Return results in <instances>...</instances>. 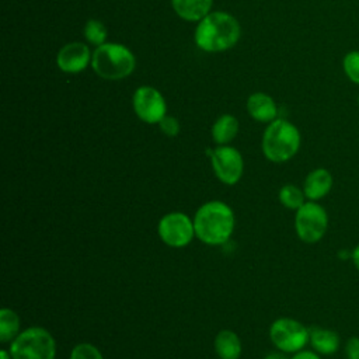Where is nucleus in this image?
Instances as JSON below:
<instances>
[{
  "instance_id": "f257e3e1",
  "label": "nucleus",
  "mask_w": 359,
  "mask_h": 359,
  "mask_svg": "<svg viewBox=\"0 0 359 359\" xmlns=\"http://www.w3.org/2000/svg\"><path fill=\"white\" fill-rule=\"evenodd\" d=\"M240 32V24L231 14L213 11L198 22L195 43L205 52H223L237 43Z\"/></svg>"
},
{
  "instance_id": "f03ea898",
  "label": "nucleus",
  "mask_w": 359,
  "mask_h": 359,
  "mask_svg": "<svg viewBox=\"0 0 359 359\" xmlns=\"http://www.w3.org/2000/svg\"><path fill=\"white\" fill-rule=\"evenodd\" d=\"M195 236L209 245L224 244L234 230V213L222 201L202 205L194 216Z\"/></svg>"
},
{
  "instance_id": "7ed1b4c3",
  "label": "nucleus",
  "mask_w": 359,
  "mask_h": 359,
  "mask_svg": "<svg viewBox=\"0 0 359 359\" xmlns=\"http://www.w3.org/2000/svg\"><path fill=\"white\" fill-rule=\"evenodd\" d=\"M299 129L286 119L269 122L262 136V151L272 163H285L294 157L300 149Z\"/></svg>"
},
{
  "instance_id": "20e7f679",
  "label": "nucleus",
  "mask_w": 359,
  "mask_h": 359,
  "mask_svg": "<svg viewBox=\"0 0 359 359\" xmlns=\"http://www.w3.org/2000/svg\"><path fill=\"white\" fill-rule=\"evenodd\" d=\"M94 72L105 80H121L132 74L136 66L133 53L121 43H102L91 57Z\"/></svg>"
},
{
  "instance_id": "39448f33",
  "label": "nucleus",
  "mask_w": 359,
  "mask_h": 359,
  "mask_svg": "<svg viewBox=\"0 0 359 359\" xmlns=\"http://www.w3.org/2000/svg\"><path fill=\"white\" fill-rule=\"evenodd\" d=\"M13 359H55L56 342L42 327H31L20 332L10 344Z\"/></svg>"
},
{
  "instance_id": "423d86ee",
  "label": "nucleus",
  "mask_w": 359,
  "mask_h": 359,
  "mask_svg": "<svg viewBox=\"0 0 359 359\" xmlns=\"http://www.w3.org/2000/svg\"><path fill=\"white\" fill-rule=\"evenodd\" d=\"M328 213L318 202H304L294 215V230L297 237L306 244L318 243L328 229Z\"/></svg>"
},
{
  "instance_id": "0eeeda50",
  "label": "nucleus",
  "mask_w": 359,
  "mask_h": 359,
  "mask_svg": "<svg viewBox=\"0 0 359 359\" xmlns=\"http://www.w3.org/2000/svg\"><path fill=\"white\" fill-rule=\"evenodd\" d=\"M310 330L290 317H280L271 324V342L285 353H296L309 344Z\"/></svg>"
},
{
  "instance_id": "6e6552de",
  "label": "nucleus",
  "mask_w": 359,
  "mask_h": 359,
  "mask_svg": "<svg viewBox=\"0 0 359 359\" xmlns=\"http://www.w3.org/2000/svg\"><path fill=\"white\" fill-rule=\"evenodd\" d=\"M157 233L164 244L174 248L185 247L195 236L194 220L181 212L167 213L160 219Z\"/></svg>"
},
{
  "instance_id": "1a4fd4ad",
  "label": "nucleus",
  "mask_w": 359,
  "mask_h": 359,
  "mask_svg": "<svg viewBox=\"0 0 359 359\" xmlns=\"http://www.w3.org/2000/svg\"><path fill=\"white\" fill-rule=\"evenodd\" d=\"M212 167L216 177L226 185H234L240 181L244 163L240 151L231 146H219L210 153Z\"/></svg>"
},
{
  "instance_id": "9d476101",
  "label": "nucleus",
  "mask_w": 359,
  "mask_h": 359,
  "mask_svg": "<svg viewBox=\"0 0 359 359\" xmlns=\"http://www.w3.org/2000/svg\"><path fill=\"white\" fill-rule=\"evenodd\" d=\"M132 102L136 115L146 123H158L167 115L164 97L154 87H139L133 94Z\"/></svg>"
},
{
  "instance_id": "9b49d317",
  "label": "nucleus",
  "mask_w": 359,
  "mask_h": 359,
  "mask_svg": "<svg viewBox=\"0 0 359 359\" xmlns=\"http://www.w3.org/2000/svg\"><path fill=\"white\" fill-rule=\"evenodd\" d=\"M91 57L93 56L86 43L70 42L59 50L56 63L57 67L65 73H79L88 66Z\"/></svg>"
},
{
  "instance_id": "f8f14e48",
  "label": "nucleus",
  "mask_w": 359,
  "mask_h": 359,
  "mask_svg": "<svg viewBox=\"0 0 359 359\" xmlns=\"http://www.w3.org/2000/svg\"><path fill=\"white\" fill-rule=\"evenodd\" d=\"M334 185V178L331 171L327 168L318 167L311 170L303 182V191L307 198V201H314L318 202L323 198H325Z\"/></svg>"
},
{
  "instance_id": "ddd939ff",
  "label": "nucleus",
  "mask_w": 359,
  "mask_h": 359,
  "mask_svg": "<svg viewBox=\"0 0 359 359\" xmlns=\"http://www.w3.org/2000/svg\"><path fill=\"white\" fill-rule=\"evenodd\" d=\"M309 344L311 345L313 351L321 356H331L335 355L341 348V337L337 331L325 327H311Z\"/></svg>"
},
{
  "instance_id": "4468645a",
  "label": "nucleus",
  "mask_w": 359,
  "mask_h": 359,
  "mask_svg": "<svg viewBox=\"0 0 359 359\" xmlns=\"http://www.w3.org/2000/svg\"><path fill=\"white\" fill-rule=\"evenodd\" d=\"M248 114L259 122H272L276 119L278 108L272 97L264 93H254L247 100Z\"/></svg>"
},
{
  "instance_id": "2eb2a0df",
  "label": "nucleus",
  "mask_w": 359,
  "mask_h": 359,
  "mask_svg": "<svg viewBox=\"0 0 359 359\" xmlns=\"http://www.w3.org/2000/svg\"><path fill=\"white\" fill-rule=\"evenodd\" d=\"M213 0H171L178 17L185 21H201L210 13Z\"/></svg>"
},
{
  "instance_id": "dca6fc26",
  "label": "nucleus",
  "mask_w": 359,
  "mask_h": 359,
  "mask_svg": "<svg viewBox=\"0 0 359 359\" xmlns=\"http://www.w3.org/2000/svg\"><path fill=\"white\" fill-rule=\"evenodd\" d=\"M215 352L219 359H238L241 355V342L236 332L222 330L215 338Z\"/></svg>"
},
{
  "instance_id": "f3484780",
  "label": "nucleus",
  "mask_w": 359,
  "mask_h": 359,
  "mask_svg": "<svg viewBox=\"0 0 359 359\" xmlns=\"http://www.w3.org/2000/svg\"><path fill=\"white\" fill-rule=\"evenodd\" d=\"M238 132V121L230 114H224L212 126V137L217 144L230 143Z\"/></svg>"
},
{
  "instance_id": "a211bd4d",
  "label": "nucleus",
  "mask_w": 359,
  "mask_h": 359,
  "mask_svg": "<svg viewBox=\"0 0 359 359\" xmlns=\"http://www.w3.org/2000/svg\"><path fill=\"white\" fill-rule=\"evenodd\" d=\"M20 334V318L11 309L0 310V341L3 344L13 341Z\"/></svg>"
},
{
  "instance_id": "6ab92c4d",
  "label": "nucleus",
  "mask_w": 359,
  "mask_h": 359,
  "mask_svg": "<svg viewBox=\"0 0 359 359\" xmlns=\"http://www.w3.org/2000/svg\"><path fill=\"white\" fill-rule=\"evenodd\" d=\"M279 201L280 203L290 210H297L304 202H307V198L304 195L303 188H299L294 184H285L279 189Z\"/></svg>"
},
{
  "instance_id": "aec40b11",
  "label": "nucleus",
  "mask_w": 359,
  "mask_h": 359,
  "mask_svg": "<svg viewBox=\"0 0 359 359\" xmlns=\"http://www.w3.org/2000/svg\"><path fill=\"white\" fill-rule=\"evenodd\" d=\"M84 36L93 45H102L107 39V28L98 20H88L84 27Z\"/></svg>"
},
{
  "instance_id": "412c9836",
  "label": "nucleus",
  "mask_w": 359,
  "mask_h": 359,
  "mask_svg": "<svg viewBox=\"0 0 359 359\" xmlns=\"http://www.w3.org/2000/svg\"><path fill=\"white\" fill-rule=\"evenodd\" d=\"M342 70L349 81L359 86V50H349L342 59Z\"/></svg>"
},
{
  "instance_id": "4be33fe9",
  "label": "nucleus",
  "mask_w": 359,
  "mask_h": 359,
  "mask_svg": "<svg viewBox=\"0 0 359 359\" xmlns=\"http://www.w3.org/2000/svg\"><path fill=\"white\" fill-rule=\"evenodd\" d=\"M70 359H104V356L94 345L88 342H81L72 349Z\"/></svg>"
},
{
  "instance_id": "5701e85b",
  "label": "nucleus",
  "mask_w": 359,
  "mask_h": 359,
  "mask_svg": "<svg viewBox=\"0 0 359 359\" xmlns=\"http://www.w3.org/2000/svg\"><path fill=\"white\" fill-rule=\"evenodd\" d=\"M160 129L164 135L167 136H177L178 132H180V122L174 118V116H170V115H165L160 122Z\"/></svg>"
},
{
  "instance_id": "b1692460",
  "label": "nucleus",
  "mask_w": 359,
  "mask_h": 359,
  "mask_svg": "<svg viewBox=\"0 0 359 359\" xmlns=\"http://www.w3.org/2000/svg\"><path fill=\"white\" fill-rule=\"evenodd\" d=\"M346 359H359V337H349L344 345Z\"/></svg>"
},
{
  "instance_id": "393cba45",
  "label": "nucleus",
  "mask_w": 359,
  "mask_h": 359,
  "mask_svg": "<svg viewBox=\"0 0 359 359\" xmlns=\"http://www.w3.org/2000/svg\"><path fill=\"white\" fill-rule=\"evenodd\" d=\"M290 359H321V355H318L314 351H299L296 353H293V356Z\"/></svg>"
},
{
  "instance_id": "a878e982",
  "label": "nucleus",
  "mask_w": 359,
  "mask_h": 359,
  "mask_svg": "<svg viewBox=\"0 0 359 359\" xmlns=\"http://www.w3.org/2000/svg\"><path fill=\"white\" fill-rule=\"evenodd\" d=\"M351 261H352L355 269L359 272V244H356V245L351 250Z\"/></svg>"
},
{
  "instance_id": "bb28decb",
  "label": "nucleus",
  "mask_w": 359,
  "mask_h": 359,
  "mask_svg": "<svg viewBox=\"0 0 359 359\" xmlns=\"http://www.w3.org/2000/svg\"><path fill=\"white\" fill-rule=\"evenodd\" d=\"M264 359H287V356L285 355V352L278 351V352H271V353H268Z\"/></svg>"
},
{
  "instance_id": "cd10ccee",
  "label": "nucleus",
  "mask_w": 359,
  "mask_h": 359,
  "mask_svg": "<svg viewBox=\"0 0 359 359\" xmlns=\"http://www.w3.org/2000/svg\"><path fill=\"white\" fill-rule=\"evenodd\" d=\"M0 358H1V359H13L11 355H10V352H6L4 349L0 351Z\"/></svg>"
},
{
  "instance_id": "c85d7f7f",
  "label": "nucleus",
  "mask_w": 359,
  "mask_h": 359,
  "mask_svg": "<svg viewBox=\"0 0 359 359\" xmlns=\"http://www.w3.org/2000/svg\"><path fill=\"white\" fill-rule=\"evenodd\" d=\"M358 107H359V95H358Z\"/></svg>"
}]
</instances>
